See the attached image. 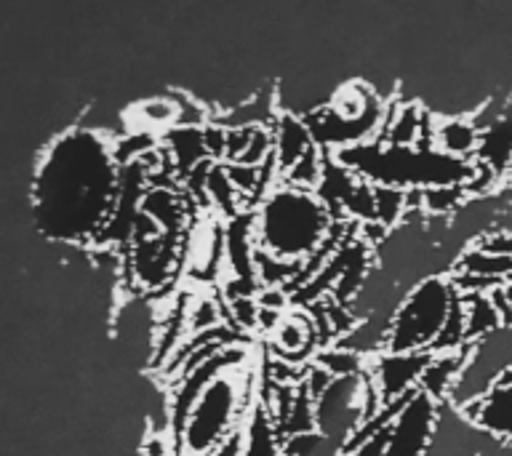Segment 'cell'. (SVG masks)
I'll list each match as a JSON object with an SVG mask.
<instances>
[{"label":"cell","mask_w":512,"mask_h":456,"mask_svg":"<svg viewBox=\"0 0 512 456\" xmlns=\"http://www.w3.org/2000/svg\"><path fill=\"white\" fill-rule=\"evenodd\" d=\"M459 411L491 438L512 446V384H494L483 398Z\"/></svg>","instance_id":"8"},{"label":"cell","mask_w":512,"mask_h":456,"mask_svg":"<svg viewBox=\"0 0 512 456\" xmlns=\"http://www.w3.org/2000/svg\"><path fill=\"white\" fill-rule=\"evenodd\" d=\"M432 352H379L368 360V371L374 376L382 406L406 400L419 392L424 368L430 366Z\"/></svg>","instance_id":"7"},{"label":"cell","mask_w":512,"mask_h":456,"mask_svg":"<svg viewBox=\"0 0 512 456\" xmlns=\"http://www.w3.org/2000/svg\"><path fill=\"white\" fill-rule=\"evenodd\" d=\"M504 294H507V299H510V304H512V280L510 283H504Z\"/></svg>","instance_id":"22"},{"label":"cell","mask_w":512,"mask_h":456,"mask_svg":"<svg viewBox=\"0 0 512 456\" xmlns=\"http://www.w3.org/2000/svg\"><path fill=\"white\" fill-rule=\"evenodd\" d=\"M240 438H243V456H283V438H280L278 424L264 408L262 400L251 408Z\"/></svg>","instance_id":"13"},{"label":"cell","mask_w":512,"mask_h":456,"mask_svg":"<svg viewBox=\"0 0 512 456\" xmlns=\"http://www.w3.org/2000/svg\"><path fill=\"white\" fill-rule=\"evenodd\" d=\"M432 147L448 158L475 160L480 150V128L472 115H438L432 131Z\"/></svg>","instance_id":"10"},{"label":"cell","mask_w":512,"mask_h":456,"mask_svg":"<svg viewBox=\"0 0 512 456\" xmlns=\"http://www.w3.org/2000/svg\"><path fill=\"white\" fill-rule=\"evenodd\" d=\"M438 408V400L416 392L395 416L384 456H427L435 427H438Z\"/></svg>","instance_id":"6"},{"label":"cell","mask_w":512,"mask_h":456,"mask_svg":"<svg viewBox=\"0 0 512 456\" xmlns=\"http://www.w3.org/2000/svg\"><path fill=\"white\" fill-rule=\"evenodd\" d=\"M408 211V190L376 184V222L387 230H398Z\"/></svg>","instance_id":"17"},{"label":"cell","mask_w":512,"mask_h":456,"mask_svg":"<svg viewBox=\"0 0 512 456\" xmlns=\"http://www.w3.org/2000/svg\"><path fill=\"white\" fill-rule=\"evenodd\" d=\"M160 142H163L168 158H171V166H174V174L176 179H179V184L187 179V174H190L192 168L200 166L203 160H211L208 158L203 128L176 126L171 128L168 134L160 136Z\"/></svg>","instance_id":"11"},{"label":"cell","mask_w":512,"mask_h":456,"mask_svg":"<svg viewBox=\"0 0 512 456\" xmlns=\"http://www.w3.org/2000/svg\"><path fill=\"white\" fill-rule=\"evenodd\" d=\"M272 139H275L272 160H275L280 176L315 147L307 120L294 110H280L278 118L272 120Z\"/></svg>","instance_id":"9"},{"label":"cell","mask_w":512,"mask_h":456,"mask_svg":"<svg viewBox=\"0 0 512 456\" xmlns=\"http://www.w3.org/2000/svg\"><path fill=\"white\" fill-rule=\"evenodd\" d=\"M206 208L216 219L222 222H230V219H238L240 214L251 211L246 203V198L240 195L235 182H232L230 171H227V163H214L211 171H208L206 179Z\"/></svg>","instance_id":"12"},{"label":"cell","mask_w":512,"mask_h":456,"mask_svg":"<svg viewBox=\"0 0 512 456\" xmlns=\"http://www.w3.org/2000/svg\"><path fill=\"white\" fill-rule=\"evenodd\" d=\"M472 246H478L486 254L510 256L512 259V230H507V227H494V230L483 232Z\"/></svg>","instance_id":"20"},{"label":"cell","mask_w":512,"mask_h":456,"mask_svg":"<svg viewBox=\"0 0 512 456\" xmlns=\"http://www.w3.org/2000/svg\"><path fill=\"white\" fill-rule=\"evenodd\" d=\"M464 304V320H467V342L478 344L496 331H502V315L491 302L488 294H459Z\"/></svg>","instance_id":"15"},{"label":"cell","mask_w":512,"mask_h":456,"mask_svg":"<svg viewBox=\"0 0 512 456\" xmlns=\"http://www.w3.org/2000/svg\"><path fill=\"white\" fill-rule=\"evenodd\" d=\"M256 403L259 371L254 366L216 376L184 419L176 435V456H216L243 430Z\"/></svg>","instance_id":"3"},{"label":"cell","mask_w":512,"mask_h":456,"mask_svg":"<svg viewBox=\"0 0 512 456\" xmlns=\"http://www.w3.org/2000/svg\"><path fill=\"white\" fill-rule=\"evenodd\" d=\"M390 427H384L382 432H376L374 438L363 440L358 446L344 448L342 456H384V448H387V440H390Z\"/></svg>","instance_id":"21"},{"label":"cell","mask_w":512,"mask_h":456,"mask_svg":"<svg viewBox=\"0 0 512 456\" xmlns=\"http://www.w3.org/2000/svg\"><path fill=\"white\" fill-rule=\"evenodd\" d=\"M419 198H422V211L427 219H446V222H451L472 200L464 184L424 187V190H419Z\"/></svg>","instance_id":"16"},{"label":"cell","mask_w":512,"mask_h":456,"mask_svg":"<svg viewBox=\"0 0 512 456\" xmlns=\"http://www.w3.org/2000/svg\"><path fill=\"white\" fill-rule=\"evenodd\" d=\"M334 224V214L318 192L278 182L254 208V243L278 259L307 264Z\"/></svg>","instance_id":"2"},{"label":"cell","mask_w":512,"mask_h":456,"mask_svg":"<svg viewBox=\"0 0 512 456\" xmlns=\"http://www.w3.org/2000/svg\"><path fill=\"white\" fill-rule=\"evenodd\" d=\"M320 368H326L328 374L339 379V376H355L363 374L368 368V360L360 358L358 352L347 350V347H339V344H331V347H323L315 358Z\"/></svg>","instance_id":"18"},{"label":"cell","mask_w":512,"mask_h":456,"mask_svg":"<svg viewBox=\"0 0 512 456\" xmlns=\"http://www.w3.org/2000/svg\"><path fill=\"white\" fill-rule=\"evenodd\" d=\"M344 448L320 432H304L283 440V456H342Z\"/></svg>","instance_id":"19"},{"label":"cell","mask_w":512,"mask_h":456,"mask_svg":"<svg viewBox=\"0 0 512 456\" xmlns=\"http://www.w3.org/2000/svg\"><path fill=\"white\" fill-rule=\"evenodd\" d=\"M126 120L136 131H147V134L163 136L179 123V107L171 96H152L144 102L134 104L131 112H126Z\"/></svg>","instance_id":"14"},{"label":"cell","mask_w":512,"mask_h":456,"mask_svg":"<svg viewBox=\"0 0 512 456\" xmlns=\"http://www.w3.org/2000/svg\"><path fill=\"white\" fill-rule=\"evenodd\" d=\"M112 136L78 126L48 144L32 179V216L48 240L94 248L118 200Z\"/></svg>","instance_id":"1"},{"label":"cell","mask_w":512,"mask_h":456,"mask_svg":"<svg viewBox=\"0 0 512 456\" xmlns=\"http://www.w3.org/2000/svg\"><path fill=\"white\" fill-rule=\"evenodd\" d=\"M382 411V398L376 390L371 371L355 376H339L328 384L326 392L315 400V424L320 435L334 440L342 448Z\"/></svg>","instance_id":"5"},{"label":"cell","mask_w":512,"mask_h":456,"mask_svg":"<svg viewBox=\"0 0 512 456\" xmlns=\"http://www.w3.org/2000/svg\"><path fill=\"white\" fill-rule=\"evenodd\" d=\"M459 291L448 275L424 278L406 291L392 315L387 352H432Z\"/></svg>","instance_id":"4"}]
</instances>
